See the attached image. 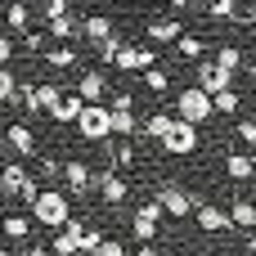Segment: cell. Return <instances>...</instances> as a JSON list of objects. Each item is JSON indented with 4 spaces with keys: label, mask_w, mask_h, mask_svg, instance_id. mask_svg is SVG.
<instances>
[{
    "label": "cell",
    "mask_w": 256,
    "mask_h": 256,
    "mask_svg": "<svg viewBox=\"0 0 256 256\" xmlns=\"http://www.w3.org/2000/svg\"><path fill=\"white\" fill-rule=\"evenodd\" d=\"M27 207H32V225H40V230H58L72 216V202L63 189H36L27 198Z\"/></svg>",
    "instance_id": "6da1fadb"
},
{
    "label": "cell",
    "mask_w": 256,
    "mask_h": 256,
    "mask_svg": "<svg viewBox=\"0 0 256 256\" xmlns=\"http://www.w3.org/2000/svg\"><path fill=\"white\" fill-rule=\"evenodd\" d=\"M158 144H162V153H171V158H189V153H198V126L184 122V117H171Z\"/></svg>",
    "instance_id": "7a4b0ae2"
},
{
    "label": "cell",
    "mask_w": 256,
    "mask_h": 256,
    "mask_svg": "<svg viewBox=\"0 0 256 256\" xmlns=\"http://www.w3.org/2000/svg\"><path fill=\"white\" fill-rule=\"evenodd\" d=\"M176 117H184V122H194V126L212 122V117H216V112H212V94H207L202 86H184V90L176 94Z\"/></svg>",
    "instance_id": "3957f363"
},
{
    "label": "cell",
    "mask_w": 256,
    "mask_h": 256,
    "mask_svg": "<svg viewBox=\"0 0 256 256\" xmlns=\"http://www.w3.org/2000/svg\"><path fill=\"white\" fill-rule=\"evenodd\" d=\"M158 63V45H122L117 40V50H112V68L117 72H144V68H153Z\"/></svg>",
    "instance_id": "277c9868"
},
{
    "label": "cell",
    "mask_w": 256,
    "mask_h": 256,
    "mask_svg": "<svg viewBox=\"0 0 256 256\" xmlns=\"http://www.w3.org/2000/svg\"><path fill=\"white\" fill-rule=\"evenodd\" d=\"M72 126L81 140H108V104H81Z\"/></svg>",
    "instance_id": "5b68a950"
},
{
    "label": "cell",
    "mask_w": 256,
    "mask_h": 256,
    "mask_svg": "<svg viewBox=\"0 0 256 256\" xmlns=\"http://www.w3.org/2000/svg\"><path fill=\"white\" fill-rule=\"evenodd\" d=\"M162 207H158V198H148V202H140L135 207V216H130V234L140 238V243H153L158 238V230H162Z\"/></svg>",
    "instance_id": "8992f818"
},
{
    "label": "cell",
    "mask_w": 256,
    "mask_h": 256,
    "mask_svg": "<svg viewBox=\"0 0 256 256\" xmlns=\"http://www.w3.org/2000/svg\"><path fill=\"white\" fill-rule=\"evenodd\" d=\"M0 140H4V148H14V153H22V158H36V153H40V144H36V130H32V117H18V122H9Z\"/></svg>",
    "instance_id": "52a82bcc"
},
{
    "label": "cell",
    "mask_w": 256,
    "mask_h": 256,
    "mask_svg": "<svg viewBox=\"0 0 256 256\" xmlns=\"http://www.w3.org/2000/svg\"><path fill=\"white\" fill-rule=\"evenodd\" d=\"M0 194H4V198H22V202H27V198L36 194V180L27 176V166L4 162V166H0Z\"/></svg>",
    "instance_id": "ba28073f"
},
{
    "label": "cell",
    "mask_w": 256,
    "mask_h": 256,
    "mask_svg": "<svg viewBox=\"0 0 256 256\" xmlns=\"http://www.w3.org/2000/svg\"><path fill=\"white\" fill-rule=\"evenodd\" d=\"M158 207H162V216H189L194 207H198V198L189 194V189H180V184H162L158 189Z\"/></svg>",
    "instance_id": "9c48e42d"
},
{
    "label": "cell",
    "mask_w": 256,
    "mask_h": 256,
    "mask_svg": "<svg viewBox=\"0 0 256 256\" xmlns=\"http://www.w3.org/2000/svg\"><path fill=\"white\" fill-rule=\"evenodd\" d=\"M194 220H198L202 234H230V230H234V225H230V212L216 207V202H198V207H194Z\"/></svg>",
    "instance_id": "30bf717a"
},
{
    "label": "cell",
    "mask_w": 256,
    "mask_h": 256,
    "mask_svg": "<svg viewBox=\"0 0 256 256\" xmlns=\"http://www.w3.org/2000/svg\"><path fill=\"white\" fill-rule=\"evenodd\" d=\"M94 189H99V198H104L108 207H122V202H126V194H130L126 176H117V171H104V176H94Z\"/></svg>",
    "instance_id": "8fae6325"
},
{
    "label": "cell",
    "mask_w": 256,
    "mask_h": 256,
    "mask_svg": "<svg viewBox=\"0 0 256 256\" xmlns=\"http://www.w3.org/2000/svg\"><path fill=\"white\" fill-rule=\"evenodd\" d=\"M194 86H202L207 94H216V90H225V86H234V72H225V68H216L212 58H198V81Z\"/></svg>",
    "instance_id": "7c38bea8"
},
{
    "label": "cell",
    "mask_w": 256,
    "mask_h": 256,
    "mask_svg": "<svg viewBox=\"0 0 256 256\" xmlns=\"http://www.w3.org/2000/svg\"><path fill=\"white\" fill-rule=\"evenodd\" d=\"M76 94H81V104H104V99H108V76H104L99 68L81 72V81H76Z\"/></svg>",
    "instance_id": "4fadbf2b"
},
{
    "label": "cell",
    "mask_w": 256,
    "mask_h": 256,
    "mask_svg": "<svg viewBox=\"0 0 256 256\" xmlns=\"http://www.w3.org/2000/svg\"><path fill=\"white\" fill-rule=\"evenodd\" d=\"M58 176H63V184H68V189H76V198L94 189V171H90L86 162H76V158H72V162H63V166H58Z\"/></svg>",
    "instance_id": "5bb4252c"
},
{
    "label": "cell",
    "mask_w": 256,
    "mask_h": 256,
    "mask_svg": "<svg viewBox=\"0 0 256 256\" xmlns=\"http://www.w3.org/2000/svg\"><path fill=\"white\" fill-rule=\"evenodd\" d=\"M180 32H184V22H180V18H153V22L144 27L148 45H171V40H176Z\"/></svg>",
    "instance_id": "9a60e30c"
},
{
    "label": "cell",
    "mask_w": 256,
    "mask_h": 256,
    "mask_svg": "<svg viewBox=\"0 0 256 256\" xmlns=\"http://www.w3.org/2000/svg\"><path fill=\"white\" fill-rule=\"evenodd\" d=\"M140 130V117H135V108H108V135H122V140H130Z\"/></svg>",
    "instance_id": "2e32d148"
},
{
    "label": "cell",
    "mask_w": 256,
    "mask_h": 256,
    "mask_svg": "<svg viewBox=\"0 0 256 256\" xmlns=\"http://www.w3.org/2000/svg\"><path fill=\"white\" fill-rule=\"evenodd\" d=\"M4 27L22 36V32L32 27V4H27V0H9V4H4Z\"/></svg>",
    "instance_id": "e0dca14e"
},
{
    "label": "cell",
    "mask_w": 256,
    "mask_h": 256,
    "mask_svg": "<svg viewBox=\"0 0 256 256\" xmlns=\"http://www.w3.org/2000/svg\"><path fill=\"white\" fill-rule=\"evenodd\" d=\"M171 45H176V54H180L184 63H198V58L207 54V40H202V36H194V32H180Z\"/></svg>",
    "instance_id": "ac0fdd59"
},
{
    "label": "cell",
    "mask_w": 256,
    "mask_h": 256,
    "mask_svg": "<svg viewBox=\"0 0 256 256\" xmlns=\"http://www.w3.org/2000/svg\"><path fill=\"white\" fill-rule=\"evenodd\" d=\"M76 58H81L76 45H45L40 50V63H50V68H76Z\"/></svg>",
    "instance_id": "d6986e66"
},
{
    "label": "cell",
    "mask_w": 256,
    "mask_h": 256,
    "mask_svg": "<svg viewBox=\"0 0 256 256\" xmlns=\"http://www.w3.org/2000/svg\"><path fill=\"white\" fill-rule=\"evenodd\" d=\"M252 171H256L252 153H230V158H225V176H230L234 184H248V180H252Z\"/></svg>",
    "instance_id": "ffe728a7"
},
{
    "label": "cell",
    "mask_w": 256,
    "mask_h": 256,
    "mask_svg": "<svg viewBox=\"0 0 256 256\" xmlns=\"http://www.w3.org/2000/svg\"><path fill=\"white\" fill-rule=\"evenodd\" d=\"M225 212H230V225H234L238 234H243V230H256V207L248 202V198H234Z\"/></svg>",
    "instance_id": "44dd1931"
},
{
    "label": "cell",
    "mask_w": 256,
    "mask_h": 256,
    "mask_svg": "<svg viewBox=\"0 0 256 256\" xmlns=\"http://www.w3.org/2000/svg\"><path fill=\"white\" fill-rule=\"evenodd\" d=\"M76 32H81L86 40H94V45H99V40H108V36H117V32H112V18H104V14H90Z\"/></svg>",
    "instance_id": "7402d4cb"
},
{
    "label": "cell",
    "mask_w": 256,
    "mask_h": 256,
    "mask_svg": "<svg viewBox=\"0 0 256 256\" xmlns=\"http://www.w3.org/2000/svg\"><path fill=\"white\" fill-rule=\"evenodd\" d=\"M76 112H81V94H76V90H63V94H58V104L50 108V117H54V122H63V126H68V122H76Z\"/></svg>",
    "instance_id": "603a6c76"
},
{
    "label": "cell",
    "mask_w": 256,
    "mask_h": 256,
    "mask_svg": "<svg viewBox=\"0 0 256 256\" xmlns=\"http://www.w3.org/2000/svg\"><path fill=\"white\" fill-rule=\"evenodd\" d=\"M0 230H4V238H9V243H22V238H32V230H36V225H32V216L9 212V216L0 220Z\"/></svg>",
    "instance_id": "cb8c5ba5"
},
{
    "label": "cell",
    "mask_w": 256,
    "mask_h": 256,
    "mask_svg": "<svg viewBox=\"0 0 256 256\" xmlns=\"http://www.w3.org/2000/svg\"><path fill=\"white\" fill-rule=\"evenodd\" d=\"M212 63H216V68H225V72H234V76L248 68V58H243V45H220Z\"/></svg>",
    "instance_id": "d4e9b609"
},
{
    "label": "cell",
    "mask_w": 256,
    "mask_h": 256,
    "mask_svg": "<svg viewBox=\"0 0 256 256\" xmlns=\"http://www.w3.org/2000/svg\"><path fill=\"white\" fill-rule=\"evenodd\" d=\"M238 108H243V94H238L234 86H225V90H216V94H212V112H225V117H238Z\"/></svg>",
    "instance_id": "484cf974"
},
{
    "label": "cell",
    "mask_w": 256,
    "mask_h": 256,
    "mask_svg": "<svg viewBox=\"0 0 256 256\" xmlns=\"http://www.w3.org/2000/svg\"><path fill=\"white\" fill-rule=\"evenodd\" d=\"M108 158H112V166H117V171H130V166L140 162V158H135V144H126L122 135H117V144L108 148Z\"/></svg>",
    "instance_id": "4316f807"
},
{
    "label": "cell",
    "mask_w": 256,
    "mask_h": 256,
    "mask_svg": "<svg viewBox=\"0 0 256 256\" xmlns=\"http://www.w3.org/2000/svg\"><path fill=\"white\" fill-rule=\"evenodd\" d=\"M144 90H148V94H166V90H171L166 68H158V63H153V68H144Z\"/></svg>",
    "instance_id": "83f0119b"
},
{
    "label": "cell",
    "mask_w": 256,
    "mask_h": 256,
    "mask_svg": "<svg viewBox=\"0 0 256 256\" xmlns=\"http://www.w3.org/2000/svg\"><path fill=\"white\" fill-rule=\"evenodd\" d=\"M50 36H54V40H72V36H76V18H72V9L58 14V18H50Z\"/></svg>",
    "instance_id": "f1b7e54d"
},
{
    "label": "cell",
    "mask_w": 256,
    "mask_h": 256,
    "mask_svg": "<svg viewBox=\"0 0 256 256\" xmlns=\"http://www.w3.org/2000/svg\"><path fill=\"white\" fill-rule=\"evenodd\" d=\"M99 238H104V230H94V225H81V234H76V256H94Z\"/></svg>",
    "instance_id": "f546056e"
},
{
    "label": "cell",
    "mask_w": 256,
    "mask_h": 256,
    "mask_svg": "<svg viewBox=\"0 0 256 256\" xmlns=\"http://www.w3.org/2000/svg\"><path fill=\"white\" fill-rule=\"evenodd\" d=\"M166 122H171V112H148V117L140 122V130H144L148 140H162V130H166Z\"/></svg>",
    "instance_id": "4dcf8cb0"
},
{
    "label": "cell",
    "mask_w": 256,
    "mask_h": 256,
    "mask_svg": "<svg viewBox=\"0 0 256 256\" xmlns=\"http://www.w3.org/2000/svg\"><path fill=\"white\" fill-rule=\"evenodd\" d=\"M18 99V76L9 72V63H0V104H14Z\"/></svg>",
    "instance_id": "1f68e13d"
},
{
    "label": "cell",
    "mask_w": 256,
    "mask_h": 256,
    "mask_svg": "<svg viewBox=\"0 0 256 256\" xmlns=\"http://www.w3.org/2000/svg\"><path fill=\"white\" fill-rule=\"evenodd\" d=\"M36 9H40V18L50 22V18H58V14H68V0H32Z\"/></svg>",
    "instance_id": "d6a6232c"
},
{
    "label": "cell",
    "mask_w": 256,
    "mask_h": 256,
    "mask_svg": "<svg viewBox=\"0 0 256 256\" xmlns=\"http://www.w3.org/2000/svg\"><path fill=\"white\" fill-rule=\"evenodd\" d=\"M94 256H126V243L104 234V238H99V248H94Z\"/></svg>",
    "instance_id": "836d02e7"
},
{
    "label": "cell",
    "mask_w": 256,
    "mask_h": 256,
    "mask_svg": "<svg viewBox=\"0 0 256 256\" xmlns=\"http://www.w3.org/2000/svg\"><path fill=\"white\" fill-rule=\"evenodd\" d=\"M45 45H50V40H45V36H40V32H32V27H27V32H22V50H27V54H40V50H45Z\"/></svg>",
    "instance_id": "e575fe53"
},
{
    "label": "cell",
    "mask_w": 256,
    "mask_h": 256,
    "mask_svg": "<svg viewBox=\"0 0 256 256\" xmlns=\"http://www.w3.org/2000/svg\"><path fill=\"white\" fill-rule=\"evenodd\" d=\"M234 4H238V0H207V14H212V18H220V22H225V18H230V14H234Z\"/></svg>",
    "instance_id": "d590c367"
},
{
    "label": "cell",
    "mask_w": 256,
    "mask_h": 256,
    "mask_svg": "<svg viewBox=\"0 0 256 256\" xmlns=\"http://www.w3.org/2000/svg\"><path fill=\"white\" fill-rule=\"evenodd\" d=\"M238 144H243V148H252V144H256V122H248V117L238 122Z\"/></svg>",
    "instance_id": "8d00e7d4"
},
{
    "label": "cell",
    "mask_w": 256,
    "mask_h": 256,
    "mask_svg": "<svg viewBox=\"0 0 256 256\" xmlns=\"http://www.w3.org/2000/svg\"><path fill=\"white\" fill-rule=\"evenodd\" d=\"M108 108H135V94H130V90H117V94H112V104H108Z\"/></svg>",
    "instance_id": "74e56055"
},
{
    "label": "cell",
    "mask_w": 256,
    "mask_h": 256,
    "mask_svg": "<svg viewBox=\"0 0 256 256\" xmlns=\"http://www.w3.org/2000/svg\"><path fill=\"white\" fill-rule=\"evenodd\" d=\"M14 50H18V45H14V40L0 32V63H9V58H14Z\"/></svg>",
    "instance_id": "f35d334b"
},
{
    "label": "cell",
    "mask_w": 256,
    "mask_h": 256,
    "mask_svg": "<svg viewBox=\"0 0 256 256\" xmlns=\"http://www.w3.org/2000/svg\"><path fill=\"white\" fill-rule=\"evenodd\" d=\"M58 166H63V162H54V158H40V176H50V180H54V176H58Z\"/></svg>",
    "instance_id": "ab89813d"
},
{
    "label": "cell",
    "mask_w": 256,
    "mask_h": 256,
    "mask_svg": "<svg viewBox=\"0 0 256 256\" xmlns=\"http://www.w3.org/2000/svg\"><path fill=\"white\" fill-rule=\"evenodd\" d=\"M22 256H50V252H45V248H36V243H32V248H22Z\"/></svg>",
    "instance_id": "60d3db41"
},
{
    "label": "cell",
    "mask_w": 256,
    "mask_h": 256,
    "mask_svg": "<svg viewBox=\"0 0 256 256\" xmlns=\"http://www.w3.org/2000/svg\"><path fill=\"white\" fill-rule=\"evenodd\" d=\"M234 256H252V252H234Z\"/></svg>",
    "instance_id": "b9f144b4"
},
{
    "label": "cell",
    "mask_w": 256,
    "mask_h": 256,
    "mask_svg": "<svg viewBox=\"0 0 256 256\" xmlns=\"http://www.w3.org/2000/svg\"><path fill=\"white\" fill-rule=\"evenodd\" d=\"M0 256H9V252H4V248H0Z\"/></svg>",
    "instance_id": "7bdbcfd3"
},
{
    "label": "cell",
    "mask_w": 256,
    "mask_h": 256,
    "mask_svg": "<svg viewBox=\"0 0 256 256\" xmlns=\"http://www.w3.org/2000/svg\"><path fill=\"white\" fill-rule=\"evenodd\" d=\"M68 4H72V0H68Z\"/></svg>",
    "instance_id": "ee69618b"
}]
</instances>
